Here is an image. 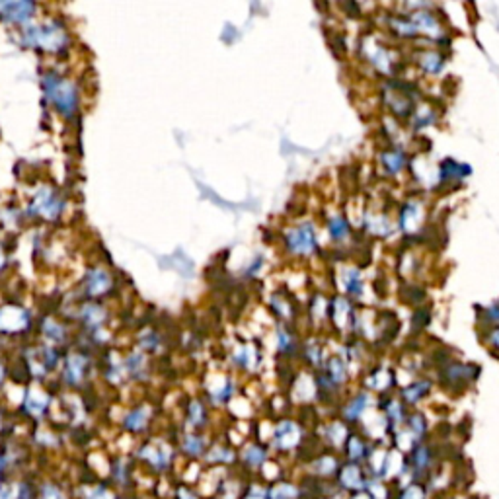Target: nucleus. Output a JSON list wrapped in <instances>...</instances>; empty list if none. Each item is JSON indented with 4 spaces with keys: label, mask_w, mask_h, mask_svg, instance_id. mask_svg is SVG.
I'll return each instance as SVG.
<instances>
[{
    "label": "nucleus",
    "mask_w": 499,
    "mask_h": 499,
    "mask_svg": "<svg viewBox=\"0 0 499 499\" xmlns=\"http://www.w3.org/2000/svg\"><path fill=\"white\" fill-rule=\"evenodd\" d=\"M45 92L51 98L53 104H57L61 111L65 113H73L76 108V90L70 82H66L63 78H55V76H47L45 80Z\"/></svg>",
    "instance_id": "nucleus-1"
},
{
    "label": "nucleus",
    "mask_w": 499,
    "mask_h": 499,
    "mask_svg": "<svg viewBox=\"0 0 499 499\" xmlns=\"http://www.w3.org/2000/svg\"><path fill=\"white\" fill-rule=\"evenodd\" d=\"M287 248L291 249L293 254H310L316 248V232L312 225L304 223L301 227L289 230L287 234Z\"/></svg>",
    "instance_id": "nucleus-2"
},
{
    "label": "nucleus",
    "mask_w": 499,
    "mask_h": 499,
    "mask_svg": "<svg viewBox=\"0 0 499 499\" xmlns=\"http://www.w3.org/2000/svg\"><path fill=\"white\" fill-rule=\"evenodd\" d=\"M61 201L55 197V194L51 189H47V187H41L39 191H37V196L33 199V205H32V211L33 213H37V215H44L47 218H53L59 215V211H61Z\"/></svg>",
    "instance_id": "nucleus-3"
},
{
    "label": "nucleus",
    "mask_w": 499,
    "mask_h": 499,
    "mask_svg": "<svg viewBox=\"0 0 499 499\" xmlns=\"http://www.w3.org/2000/svg\"><path fill=\"white\" fill-rule=\"evenodd\" d=\"M65 44V32L57 23H45L44 28H37V41L35 45H41L44 49L55 51Z\"/></svg>",
    "instance_id": "nucleus-4"
},
{
    "label": "nucleus",
    "mask_w": 499,
    "mask_h": 499,
    "mask_svg": "<svg viewBox=\"0 0 499 499\" xmlns=\"http://www.w3.org/2000/svg\"><path fill=\"white\" fill-rule=\"evenodd\" d=\"M28 326V314L22 308L6 306L0 310V330L2 332H20Z\"/></svg>",
    "instance_id": "nucleus-5"
},
{
    "label": "nucleus",
    "mask_w": 499,
    "mask_h": 499,
    "mask_svg": "<svg viewBox=\"0 0 499 499\" xmlns=\"http://www.w3.org/2000/svg\"><path fill=\"white\" fill-rule=\"evenodd\" d=\"M275 439H277V445L283 446V449H291L299 443V439H301V433H299V427L294 424H289V422H285L277 427V431H275Z\"/></svg>",
    "instance_id": "nucleus-6"
},
{
    "label": "nucleus",
    "mask_w": 499,
    "mask_h": 499,
    "mask_svg": "<svg viewBox=\"0 0 499 499\" xmlns=\"http://www.w3.org/2000/svg\"><path fill=\"white\" fill-rule=\"evenodd\" d=\"M0 10L4 12L6 18L20 22V20H26L32 14L33 6L30 2H6V4H0Z\"/></svg>",
    "instance_id": "nucleus-7"
},
{
    "label": "nucleus",
    "mask_w": 499,
    "mask_h": 499,
    "mask_svg": "<svg viewBox=\"0 0 499 499\" xmlns=\"http://www.w3.org/2000/svg\"><path fill=\"white\" fill-rule=\"evenodd\" d=\"M109 275L102 270L90 273V281H88V291L90 294H102L109 289Z\"/></svg>",
    "instance_id": "nucleus-8"
},
{
    "label": "nucleus",
    "mask_w": 499,
    "mask_h": 499,
    "mask_svg": "<svg viewBox=\"0 0 499 499\" xmlns=\"http://www.w3.org/2000/svg\"><path fill=\"white\" fill-rule=\"evenodd\" d=\"M468 174H470V168L468 166H460L455 160H445V162L441 164V178L443 180H451V178L460 180V178H464Z\"/></svg>",
    "instance_id": "nucleus-9"
},
{
    "label": "nucleus",
    "mask_w": 499,
    "mask_h": 499,
    "mask_svg": "<svg viewBox=\"0 0 499 499\" xmlns=\"http://www.w3.org/2000/svg\"><path fill=\"white\" fill-rule=\"evenodd\" d=\"M84 365H86L84 357H80V355H73V357L68 359V365H66V379L70 380V382H78V380L82 379Z\"/></svg>",
    "instance_id": "nucleus-10"
},
{
    "label": "nucleus",
    "mask_w": 499,
    "mask_h": 499,
    "mask_svg": "<svg viewBox=\"0 0 499 499\" xmlns=\"http://www.w3.org/2000/svg\"><path fill=\"white\" fill-rule=\"evenodd\" d=\"M382 162H384V166L388 168V172H390V174H398L402 168H404L406 158H404V154L398 151L384 152V154H382Z\"/></svg>",
    "instance_id": "nucleus-11"
},
{
    "label": "nucleus",
    "mask_w": 499,
    "mask_h": 499,
    "mask_svg": "<svg viewBox=\"0 0 499 499\" xmlns=\"http://www.w3.org/2000/svg\"><path fill=\"white\" fill-rule=\"evenodd\" d=\"M328 377L326 379L330 380L334 386L336 384H339V382H343V379H346V365L341 363V359H332L330 361V365H328Z\"/></svg>",
    "instance_id": "nucleus-12"
},
{
    "label": "nucleus",
    "mask_w": 499,
    "mask_h": 499,
    "mask_svg": "<svg viewBox=\"0 0 499 499\" xmlns=\"http://www.w3.org/2000/svg\"><path fill=\"white\" fill-rule=\"evenodd\" d=\"M47 402H49V398H47L45 394H41V392L37 390H32L30 392V398H28V410L32 413H35V415H39V413L45 410Z\"/></svg>",
    "instance_id": "nucleus-13"
},
{
    "label": "nucleus",
    "mask_w": 499,
    "mask_h": 499,
    "mask_svg": "<svg viewBox=\"0 0 499 499\" xmlns=\"http://www.w3.org/2000/svg\"><path fill=\"white\" fill-rule=\"evenodd\" d=\"M367 404H369V396H365V394H361L357 396L355 400L349 404V408L346 410V415H348L349 420H357L361 413L365 412V408H367Z\"/></svg>",
    "instance_id": "nucleus-14"
},
{
    "label": "nucleus",
    "mask_w": 499,
    "mask_h": 499,
    "mask_svg": "<svg viewBox=\"0 0 499 499\" xmlns=\"http://www.w3.org/2000/svg\"><path fill=\"white\" fill-rule=\"evenodd\" d=\"M346 287H348L349 294H361L363 291V281H361V275L357 270H349L346 273Z\"/></svg>",
    "instance_id": "nucleus-15"
},
{
    "label": "nucleus",
    "mask_w": 499,
    "mask_h": 499,
    "mask_svg": "<svg viewBox=\"0 0 499 499\" xmlns=\"http://www.w3.org/2000/svg\"><path fill=\"white\" fill-rule=\"evenodd\" d=\"M330 232H332V236H334L336 240L346 238L349 232L348 223H346V220H343L341 217H334L332 220H330Z\"/></svg>",
    "instance_id": "nucleus-16"
},
{
    "label": "nucleus",
    "mask_w": 499,
    "mask_h": 499,
    "mask_svg": "<svg viewBox=\"0 0 499 499\" xmlns=\"http://www.w3.org/2000/svg\"><path fill=\"white\" fill-rule=\"evenodd\" d=\"M341 482L346 488H359L361 486V478H359V468L357 467H348L341 474Z\"/></svg>",
    "instance_id": "nucleus-17"
},
{
    "label": "nucleus",
    "mask_w": 499,
    "mask_h": 499,
    "mask_svg": "<svg viewBox=\"0 0 499 499\" xmlns=\"http://www.w3.org/2000/svg\"><path fill=\"white\" fill-rule=\"evenodd\" d=\"M427 388H429L427 382H417V384L410 386L408 390H404V396H406V400L408 402H417L422 396L427 394Z\"/></svg>",
    "instance_id": "nucleus-18"
},
{
    "label": "nucleus",
    "mask_w": 499,
    "mask_h": 499,
    "mask_svg": "<svg viewBox=\"0 0 499 499\" xmlns=\"http://www.w3.org/2000/svg\"><path fill=\"white\" fill-rule=\"evenodd\" d=\"M147 417H149L147 410H137V412L131 413L129 417H127V422H125V424H127V427H129V429H135V431H137V429L144 427V424H147Z\"/></svg>",
    "instance_id": "nucleus-19"
},
{
    "label": "nucleus",
    "mask_w": 499,
    "mask_h": 499,
    "mask_svg": "<svg viewBox=\"0 0 499 499\" xmlns=\"http://www.w3.org/2000/svg\"><path fill=\"white\" fill-rule=\"evenodd\" d=\"M422 65H424L425 70H429V73H439V70H441V66H443V59H441L439 55L431 53L425 57Z\"/></svg>",
    "instance_id": "nucleus-20"
},
{
    "label": "nucleus",
    "mask_w": 499,
    "mask_h": 499,
    "mask_svg": "<svg viewBox=\"0 0 499 499\" xmlns=\"http://www.w3.org/2000/svg\"><path fill=\"white\" fill-rule=\"evenodd\" d=\"M296 496V491H294L293 486H287V484H283V486H277L275 489H272V499H293Z\"/></svg>",
    "instance_id": "nucleus-21"
},
{
    "label": "nucleus",
    "mask_w": 499,
    "mask_h": 499,
    "mask_svg": "<svg viewBox=\"0 0 499 499\" xmlns=\"http://www.w3.org/2000/svg\"><path fill=\"white\" fill-rule=\"evenodd\" d=\"M84 316H86L88 324L92 326H98L102 320H104V312H102V308L98 306H88L86 310H84Z\"/></svg>",
    "instance_id": "nucleus-22"
},
{
    "label": "nucleus",
    "mask_w": 499,
    "mask_h": 499,
    "mask_svg": "<svg viewBox=\"0 0 499 499\" xmlns=\"http://www.w3.org/2000/svg\"><path fill=\"white\" fill-rule=\"evenodd\" d=\"M45 336H49L51 339H59V337H63V328H59L55 322L47 320L45 322Z\"/></svg>",
    "instance_id": "nucleus-23"
},
{
    "label": "nucleus",
    "mask_w": 499,
    "mask_h": 499,
    "mask_svg": "<svg viewBox=\"0 0 499 499\" xmlns=\"http://www.w3.org/2000/svg\"><path fill=\"white\" fill-rule=\"evenodd\" d=\"M246 458H248L249 464H260L263 460V451L258 449V446H249L248 453H246Z\"/></svg>",
    "instance_id": "nucleus-24"
},
{
    "label": "nucleus",
    "mask_w": 499,
    "mask_h": 499,
    "mask_svg": "<svg viewBox=\"0 0 499 499\" xmlns=\"http://www.w3.org/2000/svg\"><path fill=\"white\" fill-rule=\"evenodd\" d=\"M279 348H281V351H285V353H289L291 349H293V337L291 336H287V332L285 330H279Z\"/></svg>",
    "instance_id": "nucleus-25"
},
{
    "label": "nucleus",
    "mask_w": 499,
    "mask_h": 499,
    "mask_svg": "<svg viewBox=\"0 0 499 499\" xmlns=\"http://www.w3.org/2000/svg\"><path fill=\"white\" fill-rule=\"evenodd\" d=\"M185 449L189 451V453H201V449H203V441L201 439H197V437H187V441H185Z\"/></svg>",
    "instance_id": "nucleus-26"
},
{
    "label": "nucleus",
    "mask_w": 499,
    "mask_h": 499,
    "mask_svg": "<svg viewBox=\"0 0 499 499\" xmlns=\"http://www.w3.org/2000/svg\"><path fill=\"white\" fill-rule=\"evenodd\" d=\"M361 455H363V443L359 441L357 437H353V439L349 441V456H351V458H359Z\"/></svg>",
    "instance_id": "nucleus-27"
},
{
    "label": "nucleus",
    "mask_w": 499,
    "mask_h": 499,
    "mask_svg": "<svg viewBox=\"0 0 499 499\" xmlns=\"http://www.w3.org/2000/svg\"><path fill=\"white\" fill-rule=\"evenodd\" d=\"M201 420H203V408L196 402V404H191V422L201 424Z\"/></svg>",
    "instance_id": "nucleus-28"
},
{
    "label": "nucleus",
    "mask_w": 499,
    "mask_h": 499,
    "mask_svg": "<svg viewBox=\"0 0 499 499\" xmlns=\"http://www.w3.org/2000/svg\"><path fill=\"white\" fill-rule=\"evenodd\" d=\"M402 499H424V496H422V489L420 488H410L402 496Z\"/></svg>",
    "instance_id": "nucleus-29"
},
{
    "label": "nucleus",
    "mask_w": 499,
    "mask_h": 499,
    "mask_svg": "<svg viewBox=\"0 0 499 499\" xmlns=\"http://www.w3.org/2000/svg\"><path fill=\"white\" fill-rule=\"evenodd\" d=\"M44 499H59V491L53 488H45Z\"/></svg>",
    "instance_id": "nucleus-30"
},
{
    "label": "nucleus",
    "mask_w": 499,
    "mask_h": 499,
    "mask_svg": "<svg viewBox=\"0 0 499 499\" xmlns=\"http://www.w3.org/2000/svg\"><path fill=\"white\" fill-rule=\"evenodd\" d=\"M488 316L491 318V320H498L499 322V303L498 304H493L491 308L488 310Z\"/></svg>",
    "instance_id": "nucleus-31"
},
{
    "label": "nucleus",
    "mask_w": 499,
    "mask_h": 499,
    "mask_svg": "<svg viewBox=\"0 0 499 499\" xmlns=\"http://www.w3.org/2000/svg\"><path fill=\"white\" fill-rule=\"evenodd\" d=\"M92 499H111V498H109V493H106V491H96Z\"/></svg>",
    "instance_id": "nucleus-32"
},
{
    "label": "nucleus",
    "mask_w": 499,
    "mask_h": 499,
    "mask_svg": "<svg viewBox=\"0 0 499 499\" xmlns=\"http://www.w3.org/2000/svg\"><path fill=\"white\" fill-rule=\"evenodd\" d=\"M491 339H493V346L496 348H499V328L493 332V336H491Z\"/></svg>",
    "instance_id": "nucleus-33"
},
{
    "label": "nucleus",
    "mask_w": 499,
    "mask_h": 499,
    "mask_svg": "<svg viewBox=\"0 0 499 499\" xmlns=\"http://www.w3.org/2000/svg\"><path fill=\"white\" fill-rule=\"evenodd\" d=\"M353 499H369V496H367V493H357Z\"/></svg>",
    "instance_id": "nucleus-34"
},
{
    "label": "nucleus",
    "mask_w": 499,
    "mask_h": 499,
    "mask_svg": "<svg viewBox=\"0 0 499 499\" xmlns=\"http://www.w3.org/2000/svg\"><path fill=\"white\" fill-rule=\"evenodd\" d=\"M2 263H4V254H2V248H0V267H2Z\"/></svg>",
    "instance_id": "nucleus-35"
},
{
    "label": "nucleus",
    "mask_w": 499,
    "mask_h": 499,
    "mask_svg": "<svg viewBox=\"0 0 499 499\" xmlns=\"http://www.w3.org/2000/svg\"><path fill=\"white\" fill-rule=\"evenodd\" d=\"M182 499H196L194 496H189V493H182Z\"/></svg>",
    "instance_id": "nucleus-36"
},
{
    "label": "nucleus",
    "mask_w": 499,
    "mask_h": 499,
    "mask_svg": "<svg viewBox=\"0 0 499 499\" xmlns=\"http://www.w3.org/2000/svg\"><path fill=\"white\" fill-rule=\"evenodd\" d=\"M246 499H263V498H261V496H260V498H258L256 493H252V496H249V498H246Z\"/></svg>",
    "instance_id": "nucleus-37"
},
{
    "label": "nucleus",
    "mask_w": 499,
    "mask_h": 499,
    "mask_svg": "<svg viewBox=\"0 0 499 499\" xmlns=\"http://www.w3.org/2000/svg\"><path fill=\"white\" fill-rule=\"evenodd\" d=\"M2 373H4V370H2V367H0V380H2Z\"/></svg>",
    "instance_id": "nucleus-38"
}]
</instances>
